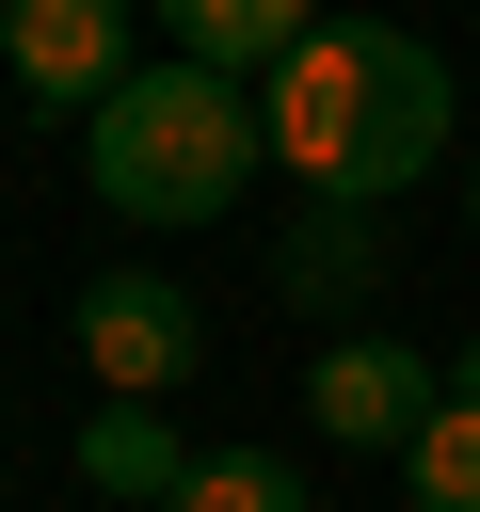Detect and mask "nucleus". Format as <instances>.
<instances>
[{
  "label": "nucleus",
  "instance_id": "nucleus-9",
  "mask_svg": "<svg viewBox=\"0 0 480 512\" xmlns=\"http://www.w3.org/2000/svg\"><path fill=\"white\" fill-rule=\"evenodd\" d=\"M304 16H320V0H160V48H192V64H240V80H256Z\"/></svg>",
  "mask_w": 480,
  "mask_h": 512
},
{
  "label": "nucleus",
  "instance_id": "nucleus-3",
  "mask_svg": "<svg viewBox=\"0 0 480 512\" xmlns=\"http://www.w3.org/2000/svg\"><path fill=\"white\" fill-rule=\"evenodd\" d=\"M352 64H368V16H304L256 64V160H288V192H336V160H352Z\"/></svg>",
  "mask_w": 480,
  "mask_h": 512
},
{
  "label": "nucleus",
  "instance_id": "nucleus-5",
  "mask_svg": "<svg viewBox=\"0 0 480 512\" xmlns=\"http://www.w3.org/2000/svg\"><path fill=\"white\" fill-rule=\"evenodd\" d=\"M432 384H448V368H432L416 336H368V320H336V336L304 352V432H320V448H400V432L432 416Z\"/></svg>",
  "mask_w": 480,
  "mask_h": 512
},
{
  "label": "nucleus",
  "instance_id": "nucleus-6",
  "mask_svg": "<svg viewBox=\"0 0 480 512\" xmlns=\"http://www.w3.org/2000/svg\"><path fill=\"white\" fill-rule=\"evenodd\" d=\"M368 288H384V208L304 192V208H288V256H272V304L336 336V320H368Z\"/></svg>",
  "mask_w": 480,
  "mask_h": 512
},
{
  "label": "nucleus",
  "instance_id": "nucleus-13",
  "mask_svg": "<svg viewBox=\"0 0 480 512\" xmlns=\"http://www.w3.org/2000/svg\"><path fill=\"white\" fill-rule=\"evenodd\" d=\"M464 224H480V144H464Z\"/></svg>",
  "mask_w": 480,
  "mask_h": 512
},
{
  "label": "nucleus",
  "instance_id": "nucleus-4",
  "mask_svg": "<svg viewBox=\"0 0 480 512\" xmlns=\"http://www.w3.org/2000/svg\"><path fill=\"white\" fill-rule=\"evenodd\" d=\"M64 336H80V368H96L112 400H176V384L208 368V320H192L176 272H80Z\"/></svg>",
  "mask_w": 480,
  "mask_h": 512
},
{
  "label": "nucleus",
  "instance_id": "nucleus-2",
  "mask_svg": "<svg viewBox=\"0 0 480 512\" xmlns=\"http://www.w3.org/2000/svg\"><path fill=\"white\" fill-rule=\"evenodd\" d=\"M448 144H464L448 48H432L416 16H368V64H352V160H336V192H352V208H400Z\"/></svg>",
  "mask_w": 480,
  "mask_h": 512
},
{
  "label": "nucleus",
  "instance_id": "nucleus-11",
  "mask_svg": "<svg viewBox=\"0 0 480 512\" xmlns=\"http://www.w3.org/2000/svg\"><path fill=\"white\" fill-rule=\"evenodd\" d=\"M400 480H416V512H480V400L464 384H432V416L400 432Z\"/></svg>",
  "mask_w": 480,
  "mask_h": 512
},
{
  "label": "nucleus",
  "instance_id": "nucleus-8",
  "mask_svg": "<svg viewBox=\"0 0 480 512\" xmlns=\"http://www.w3.org/2000/svg\"><path fill=\"white\" fill-rule=\"evenodd\" d=\"M176 464H192L176 400H112V384H96V416H80V480H96V496H128V512H160V496H176Z\"/></svg>",
  "mask_w": 480,
  "mask_h": 512
},
{
  "label": "nucleus",
  "instance_id": "nucleus-12",
  "mask_svg": "<svg viewBox=\"0 0 480 512\" xmlns=\"http://www.w3.org/2000/svg\"><path fill=\"white\" fill-rule=\"evenodd\" d=\"M448 384H464V400H480V352H448Z\"/></svg>",
  "mask_w": 480,
  "mask_h": 512
},
{
  "label": "nucleus",
  "instance_id": "nucleus-7",
  "mask_svg": "<svg viewBox=\"0 0 480 512\" xmlns=\"http://www.w3.org/2000/svg\"><path fill=\"white\" fill-rule=\"evenodd\" d=\"M128 64V0H0V80L32 112H80Z\"/></svg>",
  "mask_w": 480,
  "mask_h": 512
},
{
  "label": "nucleus",
  "instance_id": "nucleus-1",
  "mask_svg": "<svg viewBox=\"0 0 480 512\" xmlns=\"http://www.w3.org/2000/svg\"><path fill=\"white\" fill-rule=\"evenodd\" d=\"M80 192L112 224H224L256 192V80L240 64H192V48H128L96 96H80Z\"/></svg>",
  "mask_w": 480,
  "mask_h": 512
},
{
  "label": "nucleus",
  "instance_id": "nucleus-10",
  "mask_svg": "<svg viewBox=\"0 0 480 512\" xmlns=\"http://www.w3.org/2000/svg\"><path fill=\"white\" fill-rule=\"evenodd\" d=\"M160 512H320V496H304V464H288V448H192Z\"/></svg>",
  "mask_w": 480,
  "mask_h": 512
}]
</instances>
